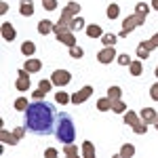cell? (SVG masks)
Here are the masks:
<instances>
[{
    "mask_svg": "<svg viewBox=\"0 0 158 158\" xmlns=\"http://www.w3.org/2000/svg\"><path fill=\"white\" fill-rule=\"evenodd\" d=\"M57 110L47 99H34L23 112V124L32 135H51L55 131Z\"/></svg>",
    "mask_w": 158,
    "mask_h": 158,
    "instance_id": "cell-1",
    "label": "cell"
},
{
    "mask_svg": "<svg viewBox=\"0 0 158 158\" xmlns=\"http://www.w3.org/2000/svg\"><path fill=\"white\" fill-rule=\"evenodd\" d=\"M55 137L57 141L65 143H74L76 141V127H74V118L68 112L57 114V122H55Z\"/></svg>",
    "mask_w": 158,
    "mask_h": 158,
    "instance_id": "cell-2",
    "label": "cell"
},
{
    "mask_svg": "<svg viewBox=\"0 0 158 158\" xmlns=\"http://www.w3.org/2000/svg\"><path fill=\"white\" fill-rule=\"evenodd\" d=\"M156 47H158V32L150 38V40H143V42L137 44V57H139V59H148L150 53L156 49Z\"/></svg>",
    "mask_w": 158,
    "mask_h": 158,
    "instance_id": "cell-3",
    "label": "cell"
},
{
    "mask_svg": "<svg viewBox=\"0 0 158 158\" xmlns=\"http://www.w3.org/2000/svg\"><path fill=\"white\" fill-rule=\"evenodd\" d=\"M143 23H146V15L133 13V15H129V17H127V19L122 21V30L131 34V32H133V30L137 27V25H143Z\"/></svg>",
    "mask_w": 158,
    "mask_h": 158,
    "instance_id": "cell-4",
    "label": "cell"
},
{
    "mask_svg": "<svg viewBox=\"0 0 158 158\" xmlns=\"http://www.w3.org/2000/svg\"><path fill=\"white\" fill-rule=\"evenodd\" d=\"M78 11H80V4H78V2H74V0H72V2H68V6L61 11L59 21H61V23H70L74 17L78 15Z\"/></svg>",
    "mask_w": 158,
    "mask_h": 158,
    "instance_id": "cell-5",
    "label": "cell"
},
{
    "mask_svg": "<svg viewBox=\"0 0 158 158\" xmlns=\"http://www.w3.org/2000/svg\"><path fill=\"white\" fill-rule=\"evenodd\" d=\"M51 80H53V85H55V86L63 89L65 85H70V82H72V74L68 72V70H55L53 76H51Z\"/></svg>",
    "mask_w": 158,
    "mask_h": 158,
    "instance_id": "cell-6",
    "label": "cell"
},
{
    "mask_svg": "<svg viewBox=\"0 0 158 158\" xmlns=\"http://www.w3.org/2000/svg\"><path fill=\"white\" fill-rule=\"evenodd\" d=\"M30 85H32V80H30V72L25 70V68H21L19 72H17V80H15V89L17 91H30Z\"/></svg>",
    "mask_w": 158,
    "mask_h": 158,
    "instance_id": "cell-7",
    "label": "cell"
},
{
    "mask_svg": "<svg viewBox=\"0 0 158 158\" xmlns=\"http://www.w3.org/2000/svg\"><path fill=\"white\" fill-rule=\"evenodd\" d=\"M91 95H93V86L86 85V86H82L80 91H76V93L72 95V103H74V106H80V103H85Z\"/></svg>",
    "mask_w": 158,
    "mask_h": 158,
    "instance_id": "cell-8",
    "label": "cell"
},
{
    "mask_svg": "<svg viewBox=\"0 0 158 158\" xmlns=\"http://www.w3.org/2000/svg\"><path fill=\"white\" fill-rule=\"evenodd\" d=\"M116 57H118V55H116V49H114V47H103L97 55L99 63H103V65H106V63H112Z\"/></svg>",
    "mask_w": 158,
    "mask_h": 158,
    "instance_id": "cell-9",
    "label": "cell"
},
{
    "mask_svg": "<svg viewBox=\"0 0 158 158\" xmlns=\"http://www.w3.org/2000/svg\"><path fill=\"white\" fill-rule=\"evenodd\" d=\"M0 32H2V38H4L6 42H13V40L17 38V30L13 27L11 21H4V23H2V27H0Z\"/></svg>",
    "mask_w": 158,
    "mask_h": 158,
    "instance_id": "cell-10",
    "label": "cell"
},
{
    "mask_svg": "<svg viewBox=\"0 0 158 158\" xmlns=\"http://www.w3.org/2000/svg\"><path fill=\"white\" fill-rule=\"evenodd\" d=\"M0 141L6 143V146H17V143H19V137L15 135V131L9 133L6 129H2V131H0Z\"/></svg>",
    "mask_w": 158,
    "mask_h": 158,
    "instance_id": "cell-11",
    "label": "cell"
},
{
    "mask_svg": "<svg viewBox=\"0 0 158 158\" xmlns=\"http://www.w3.org/2000/svg\"><path fill=\"white\" fill-rule=\"evenodd\" d=\"M57 40H59L61 44H65V47H74V44H76V38H74V32H72V30L57 34Z\"/></svg>",
    "mask_w": 158,
    "mask_h": 158,
    "instance_id": "cell-12",
    "label": "cell"
},
{
    "mask_svg": "<svg viewBox=\"0 0 158 158\" xmlns=\"http://www.w3.org/2000/svg\"><path fill=\"white\" fill-rule=\"evenodd\" d=\"M139 116H141V120L148 122V124H154L156 118H158V114H156V110H154V108H143Z\"/></svg>",
    "mask_w": 158,
    "mask_h": 158,
    "instance_id": "cell-13",
    "label": "cell"
},
{
    "mask_svg": "<svg viewBox=\"0 0 158 158\" xmlns=\"http://www.w3.org/2000/svg\"><path fill=\"white\" fill-rule=\"evenodd\" d=\"M23 68H25L30 74H36V72H40V70H42V61H40V59H34V57H30V59L23 63Z\"/></svg>",
    "mask_w": 158,
    "mask_h": 158,
    "instance_id": "cell-14",
    "label": "cell"
},
{
    "mask_svg": "<svg viewBox=\"0 0 158 158\" xmlns=\"http://www.w3.org/2000/svg\"><path fill=\"white\" fill-rule=\"evenodd\" d=\"M55 30V25H53V21H49V19H42V21H38V34H42V36H47V34H51Z\"/></svg>",
    "mask_w": 158,
    "mask_h": 158,
    "instance_id": "cell-15",
    "label": "cell"
},
{
    "mask_svg": "<svg viewBox=\"0 0 158 158\" xmlns=\"http://www.w3.org/2000/svg\"><path fill=\"white\" fill-rule=\"evenodd\" d=\"M19 4H21L19 13H21L23 17H32V15H34V2H32V0H21Z\"/></svg>",
    "mask_w": 158,
    "mask_h": 158,
    "instance_id": "cell-16",
    "label": "cell"
},
{
    "mask_svg": "<svg viewBox=\"0 0 158 158\" xmlns=\"http://www.w3.org/2000/svg\"><path fill=\"white\" fill-rule=\"evenodd\" d=\"M129 72H131V76H141V74H143V63H141V59H133L131 61Z\"/></svg>",
    "mask_w": 158,
    "mask_h": 158,
    "instance_id": "cell-17",
    "label": "cell"
},
{
    "mask_svg": "<svg viewBox=\"0 0 158 158\" xmlns=\"http://www.w3.org/2000/svg\"><path fill=\"white\" fill-rule=\"evenodd\" d=\"M86 36L89 38H101L103 36V30L97 23H91V25H86Z\"/></svg>",
    "mask_w": 158,
    "mask_h": 158,
    "instance_id": "cell-18",
    "label": "cell"
},
{
    "mask_svg": "<svg viewBox=\"0 0 158 158\" xmlns=\"http://www.w3.org/2000/svg\"><path fill=\"white\" fill-rule=\"evenodd\" d=\"M21 53H23L25 57H32V55L36 53V44H34L32 40H25L23 44H21Z\"/></svg>",
    "mask_w": 158,
    "mask_h": 158,
    "instance_id": "cell-19",
    "label": "cell"
},
{
    "mask_svg": "<svg viewBox=\"0 0 158 158\" xmlns=\"http://www.w3.org/2000/svg\"><path fill=\"white\" fill-rule=\"evenodd\" d=\"M139 118L141 116H137L135 112H124V124H129L131 129H133L135 124H139Z\"/></svg>",
    "mask_w": 158,
    "mask_h": 158,
    "instance_id": "cell-20",
    "label": "cell"
},
{
    "mask_svg": "<svg viewBox=\"0 0 158 158\" xmlns=\"http://www.w3.org/2000/svg\"><path fill=\"white\" fill-rule=\"evenodd\" d=\"M82 156L85 158H95V148L91 141H82Z\"/></svg>",
    "mask_w": 158,
    "mask_h": 158,
    "instance_id": "cell-21",
    "label": "cell"
},
{
    "mask_svg": "<svg viewBox=\"0 0 158 158\" xmlns=\"http://www.w3.org/2000/svg\"><path fill=\"white\" fill-rule=\"evenodd\" d=\"M135 154V146H131V143H124V146L120 148V154L118 156L120 158H131Z\"/></svg>",
    "mask_w": 158,
    "mask_h": 158,
    "instance_id": "cell-22",
    "label": "cell"
},
{
    "mask_svg": "<svg viewBox=\"0 0 158 158\" xmlns=\"http://www.w3.org/2000/svg\"><path fill=\"white\" fill-rule=\"evenodd\" d=\"M97 110H99V112H108V110H112V99H110V97L97 99Z\"/></svg>",
    "mask_w": 158,
    "mask_h": 158,
    "instance_id": "cell-23",
    "label": "cell"
},
{
    "mask_svg": "<svg viewBox=\"0 0 158 158\" xmlns=\"http://www.w3.org/2000/svg\"><path fill=\"white\" fill-rule=\"evenodd\" d=\"M68 25H70V30H72V32H76V30H82V27H85V19L76 15V17H74V19H72Z\"/></svg>",
    "mask_w": 158,
    "mask_h": 158,
    "instance_id": "cell-24",
    "label": "cell"
},
{
    "mask_svg": "<svg viewBox=\"0 0 158 158\" xmlns=\"http://www.w3.org/2000/svg\"><path fill=\"white\" fill-rule=\"evenodd\" d=\"M116 40H118V36H116V34H103V36H101L103 47H116Z\"/></svg>",
    "mask_w": 158,
    "mask_h": 158,
    "instance_id": "cell-25",
    "label": "cell"
},
{
    "mask_svg": "<svg viewBox=\"0 0 158 158\" xmlns=\"http://www.w3.org/2000/svg\"><path fill=\"white\" fill-rule=\"evenodd\" d=\"M80 154L78 152V148L74 146V143H65V148H63V156H70V158H76Z\"/></svg>",
    "mask_w": 158,
    "mask_h": 158,
    "instance_id": "cell-26",
    "label": "cell"
},
{
    "mask_svg": "<svg viewBox=\"0 0 158 158\" xmlns=\"http://www.w3.org/2000/svg\"><path fill=\"white\" fill-rule=\"evenodd\" d=\"M55 101H57L59 106H65L68 101H72V95H68L65 91H57V95H55Z\"/></svg>",
    "mask_w": 158,
    "mask_h": 158,
    "instance_id": "cell-27",
    "label": "cell"
},
{
    "mask_svg": "<svg viewBox=\"0 0 158 158\" xmlns=\"http://www.w3.org/2000/svg\"><path fill=\"white\" fill-rule=\"evenodd\" d=\"M106 15H108V19H116L118 15H120V6L114 2V4H110L108 6V11H106Z\"/></svg>",
    "mask_w": 158,
    "mask_h": 158,
    "instance_id": "cell-28",
    "label": "cell"
},
{
    "mask_svg": "<svg viewBox=\"0 0 158 158\" xmlns=\"http://www.w3.org/2000/svg\"><path fill=\"white\" fill-rule=\"evenodd\" d=\"M108 97L112 99V101L120 99L122 97V89H120V86H110V89H108Z\"/></svg>",
    "mask_w": 158,
    "mask_h": 158,
    "instance_id": "cell-29",
    "label": "cell"
},
{
    "mask_svg": "<svg viewBox=\"0 0 158 158\" xmlns=\"http://www.w3.org/2000/svg\"><path fill=\"white\" fill-rule=\"evenodd\" d=\"M13 106H15V110H19V112H25V108L30 106V101H27L25 97H17V99H15V103H13Z\"/></svg>",
    "mask_w": 158,
    "mask_h": 158,
    "instance_id": "cell-30",
    "label": "cell"
},
{
    "mask_svg": "<svg viewBox=\"0 0 158 158\" xmlns=\"http://www.w3.org/2000/svg\"><path fill=\"white\" fill-rule=\"evenodd\" d=\"M70 57L72 59H80V57H85V51L80 49L78 44H74V47H70Z\"/></svg>",
    "mask_w": 158,
    "mask_h": 158,
    "instance_id": "cell-31",
    "label": "cell"
},
{
    "mask_svg": "<svg viewBox=\"0 0 158 158\" xmlns=\"http://www.w3.org/2000/svg\"><path fill=\"white\" fill-rule=\"evenodd\" d=\"M112 110H114L116 114H124V112H127V106L122 103L120 99H116V101H112Z\"/></svg>",
    "mask_w": 158,
    "mask_h": 158,
    "instance_id": "cell-32",
    "label": "cell"
},
{
    "mask_svg": "<svg viewBox=\"0 0 158 158\" xmlns=\"http://www.w3.org/2000/svg\"><path fill=\"white\" fill-rule=\"evenodd\" d=\"M135 13H139V15H146V17H148V13H150V6H148V2H137V4H135Z\"/></svg>",
    "mask_w": 158,
    "mask_h": 158,
    "instance_id": "cell-33",
    "label": "cell"
},
{
    "mask_svg": "<svg viewBox=\"0 0 158 158\" xmlns=\"http://www.w3.org/2000/svg\"><path fill=\"white\" fill-rule=\"evenodd\" d=\"M38 86H40V89H42V91H47V93H49L51 89H53V80H47V78H42V80H40V82H38Z\"/></svg>",
    "mask_w": 158,
    "mask_h": 158,
    "instance_id": "cell-34",
    "label": "cell"
},
{
    "mask_svg": "<svg viewBox=\"0 0 158 158\" xmlns=\"http://www.w3.org/2000/svg\"><path fill=\"white\" fill-rule=\"evenodd\" d=\"M133 131H135L137 135H143V133L148 131V122H143V120H141L139 124H135V127H133Z\"/></svg>",
    "mask_w": 158,
    "mask_h": 158,
    "instance_id": "cell-35",
    "label": "cell"
},
{
    "mask_svg": "<svg viewBox=\"0 0 158 158\" xmlns=\"http://www.w3.org/2000/svg\"><path fill=\"white\" fill-rule=\"evenodd\" d=\"M42 6H44V11H55L57 9V0H42Z\"/></svg>",
    "mask_w": 158,
    "mask_h": 158,
    "instance_id": "cell-36",
    "label": "cell"
},
{
    "mask_svg": "<svg viewBox=\"0 0 158 158\" xmlns=\"http://www.w3.org/2000/svg\"><path fill=\"white\" fill-rule=\"evenodd\" d=\"M116 61H118L120 65H127V68L131 65V57H129V55H124V53H122V55H118V57H116Z\"/></svg>",
    "mask_w": 158,
    "mask_h": 158,
    "instance_id": "cell-37",
    "label": "cell"
},
{
    "mask_svg": "<svg viewBox=\"0 0 158 158\" xmlns=\"http://www.w3.org/2000/svg\"><path fill=\"white\" fill-rule=\"evenodd\" d=\"M150 97L154 99V101H158V82H154V85L150 86Z\"/></svg>",
    "mask_w": 158,
    "mask_h": 158,
    "instance_id": "cell-38",
    "label": "cell"
},
{
    "mask_svg": "<svg viewBox=\"0 0 158 158\" xmlns=\"http://www.w3.org/2000/svg\"><path fill=\"white\" fill-rule=\"evenodd\" d=\"M44 156L47 158H55V156H59V152H57L55 148H49V150H44Z\"/></svg>",
    "mask_w": 158,
    "mask_h": 158,
    "instance_id": "cell-39",
    "label": "cell"
},
{
    "mask_svg": "<svg viewBox=\"0 0 158 158\" xmlns=\"http://www.w3.org/2000/svg\"><path fill=\"white\" fill-rule=\"evenodd\" d=\"M44 95H47V91H42V89L38 86V91H34V95H32V97H34V99H44Z\"/></svg>",
    "mask_w": 158,
    "mask_h": 158,
    "instance_id": "cell-40",
    "label": "cell"
},
{
    "mask_svg": "<svg viewBox=\"0 0 158 158\" xmlns=\"http://www.w3.org/2000/svg\"><path fill=\"white\" fill-rule=\"evenodd\" d=\"M25 131H27V129H25V124H23V127H17V129H15V135H17L19 139H21V137H23V133H25Z\"/></svg>",
    "mask_w": 158,
    "mask_h": 158,
    "instance_id": "cell-41",
    "label": "cell"
},
{
    "mask_svg": "<svg viewBox=\"0 0 158 158\" xmlns=\"http://www.w3.org/2000/svg\"><path fill=\"white\" fill-rule=\"evenodd\" d=\"M6 11H9V4H6V2H0V13L4 15Z\"/></svg>",
    "mask_w": 158,
    "mask_h": 158,
    "instance_id": "cell-42",
    "label": "cell"
},
{
    "mask_svg": "<svg viewBox=\"0 0 158 158\" xmlns=\"http://www.w3.org/2000/svg\"><path fill=\"white\" fill-rule=\"evenodd\" d=\"M129 36V32H124V30H120V34H118V38H127Z\"/></svg>",
    "mask_w": 158,
    "mask_h": 158,
    "instance_id": "cell-43",
    "label": "cell"
},
{
    "mask_svg": "<svg viewBox=\"0 0 158 158\" xmlns=\"http://www.w3.org/2000/svg\"><path fill=\"white\" fill-rule=\"evenodd\" d=\"M150 6H154V11H158V0H152V4Z\"/></svg>",
    "mask_w": 158,
    "mask_h": 158,
    "instance_id": "cell-44",
    "label": "cell"
},
{
    "mask_svg": "<svg viewBox=\"0 0 158 158\" xmlns=\"http://www.w3.org/2000/svg\"><path fill=\"white\" fill-rule=\"evenodd\" d=\"M154 74H156V78H158V65H156V70H154Z\"/></svg>",
    "mask_w": 158,
    "mask_h": 158,
    "instance_id": "cell-45",
    "label": "cell"
},
{
    "mask_svg": "<svg viewBox=\"0 0 158 158\" xmlns=\"http://www.w3.org/2000/svg\"><path fill=\"white\" fill-rule=\"evenodd\" d=\"M154 127H156V129H158V118H156V122H154Z\"/></svg>",
    "mask_w": 158,
    "mask_h": 158,
    "instance_id": "cell-46",
    "label": "cell"
}]
</instances>
